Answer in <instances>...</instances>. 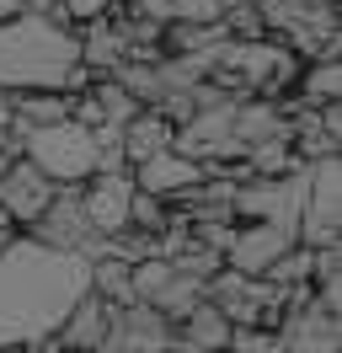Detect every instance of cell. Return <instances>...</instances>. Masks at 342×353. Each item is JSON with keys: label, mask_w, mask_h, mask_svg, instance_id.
Wrapping results in <instances>:
<instances>
[{"label": "cell", "mask_w": 342, "mask_h": 353, "mask_svg": "<svg viewBox=\"0 0 342 353\" xmlns=\"http://www.w3.org/2000/svg\"><path fill=\"white\" fill-rule=\"evenodd\" d=\"M342 161H310L305 166V209H299V246H342Z\"/></svg>", "instance_id": "obj_4"}, {"label": "cell", "mask_w": 342, "mask_h": 353, "mask_svg": "<svg viewBox=\"0 0 342 353\" xmlns=\"http://www.w3.org/2000/svg\"><path fill=\"white\" fill-rule=\"evenodd\" d=\"M107 6H123V0H107Z\"/></svg>", "instance_id": "obj_28"}, {"label": "cell", "mask_w": 342, "mask_h": 353, "mask_svg": "<svg viewBox=\"0 0 342 353\" xmlns=\"http://www.w3.org/2000/svg\"><path fill=\"white\" fill-rule=\"evenodd\" d=\"M97 134L81 129V123H43V129H21V161H32L54 188H86V176L97 172Z\"/></svg>", "instance_id": "obj_3"}, {"label": "cell", "mask_w": 342, "mask_h": 353, "mask_svg": "<svg viewBox=\"0 0 342 353\" xmlns=\"http://www.w3.org/2000/svg\"><path fill=\"white\" fill-rule=\"evenodd\" d=\"M128 176H134L139 193L171 203V199H182V193H192L203 182V166L188 161V155H177V150H161V155H150V161H139V166H128Z\"/></svg>", "instance_id": "obj_11"}, {"label": "cell", "mask_w": 342, "mask_h": 353, "mask_svg": "<svg viewBox=\"0 0 342 353\" xmlns=\"http://www.w3.org/2000/svg\"><path fill=\"white\" fill-rule=\"evenodd\" d=\"M107 321H112V305L86 289L81 300L64 310V321L54 327V343H59V348H75V353H97L102 337H107Z\"/></svg>", "instance_id": "obj_12"}, {"label": "cell", "mask_w": 342, "mask_h": 353, "mask_svg": "<svg viewBox=\"0 0 342 353\" xmlns=\"http://www.w3.org/2000/svg\"><path fill=\"white\" fill-rule=\"evenodd\" d=\"M81 65L75 27L43 22L21 11L17 22H0V97L11 91H64V75Z\"/></svg>", "instance_id": "obj_2"}, {"label": "cell", "mask_w": 342, "mask_h": 353, "mask_svg": "<svg viewBox=\"0 0 342 353\" xmlns=\"http://www.w3.org/2000/svg\"><path fill=\"white\" fill-rule=\"evenodd\" d=\"M230 321L219 316V305L214 300H198V305L177 321V348L182 353H225L230 348Z\"/></svg>", "instance_id": "obj_13"}, {"label": "cell", "mask_w": 342, "mask_h": 353, "mask_svg": "<svg viewBox=\"0 0 342 353\" xmlns=\"http://www.w3.org/2000/svg\"><path fill=\"white\" fill-rule=\"evenodd\" d=\"M294 246H299V225H289V220H235L230 246H225V268L246 273V279H262Z\"/></svg>", "instance_id": "obj_6"}, {"label": "cell", "mask_w": 342, "mask_h": 353, "mask_svg": "<svg viewBox=\"0 0 342 353\" xmlns=\"http://www.w3.org/2000/svg\"><path fill=\"white\" fill-rule=\"evenodd\" d=\"M6 118L21 123V129H43V123L70 118V97L64 91H11L6 97Z\"/></svg>", "instance_id": "obj_16"}, {"label": "cell", "mask_w": 342, "mask_h": 353, "mask_svg": "<svg viewBox=\"0 0 342 353\" xmlns=\"http://www.w3.org/2000/svg\"><path fill=\"white\" fill-rule=\"evenodd\" d=\"M294 97L305 108H326V102H342V59H316V65H299Z\"/></svg>", "instance_id": "obj_17"}, {"label": "cell", "mask_w": 342, "mask_h": 353, "mask_svg": "<svg viewBox=\"0 0 342 353\" xmlns=\"http://www.w3.org/2000/svg\"><path fill=\"white\" fill-rule=\"evenodd\" d=\"M128 199H134V176L123 172H91L81 188V209L86 220H91V230L102 236V241H112V236H123L128 230Z\"/></svg>", "instance_id": "obj_8"}, {"label": "cell", "mask_w": 342, "mask_h": 353, "mask_svg": "<svg viewBox=\"0 0 342 353\" xmlns=\"http://www.w3.org/2000/svg\"><path fill=\"white\" fill-rule=\"evenodd\" d=\"M171 134H177V129H171L155 108H139L123 129H118V155H123L128 166H139V161H150V155L171 150Z\"/></svg>", "instance_id": "obj_15"}, {"label": "cell", "mask_w": 342, "mask_h": 353, "mask_svg": "<svg viewBox=\"0 0 342 353\" xmlns=\"http://www.w3.org/2000/svg\"><path fill=\"white\" fill-rule=\"evenodd\" d=\"M86 257L48 252L32 236H17L0 257V348H32L54 337L64 310L86 294Z\"/></svg>", "instance_id": "obj_1"}, {"label": "cell", "mask_w": 342, "mask_h": 353, "mask_svg": "<svg viewBox=\"0 0 342 353\" xmlns=\"http://www.w3.org/2000/svg\"><path fill=\"white\" fill-rule=\"evenodd\" d=\"M166 353H182V348H166Z\"/></svg>", "instance_id": "obj_29"}, {"label": "cell", "mask_w": 342, "mask_h": 353, "mask_svg": "<svg viewBox=\"0 0 342 353\" xmlns=\"http://www.w3.org/2000/svg\"><path fill=\"white\" fill-rule=\"evenodd\" d=\"M225 0H166V22H219Z\"/></svg>", "instance_id": "obj_23"}, {"label": "cell", "mask_w": 342, "mask_h": 353, "mask_svg": "<svg viewBox=\"0 0 342 353\" xmlns=\"http://www.w3.org/2000/svg\"><path fill=\"white\" fill-rule=\"evenodd\" d=\"M21 11H27V0H0V22H17Z\"/></svg>", "instance_id": "obj_26"}, {"label": "cell", "mask_w": 342, "mask_h": 353, "mask_svg": "<svg viewBox=\"0 0 342 353\" xmlns=\"http://www.w3.org/2000/svg\"><path fill=\"white\" fill-rule=\"evenodd\" d=\"M91 102H97V112H102V129H123L128 118L139 112V102H134L112 75H97V81H91Z\"/></svg>", "instance_id": "obj_19"}, {"label": "cell", "mask_w": 342, "mask_h": 353, "mask_svg": "<svg viewBox=\"0 0 342 353\" xmlns=\"http://www.w3.org/2000/svg\"><path fill=\"white\" fill-rule=\"evenodd\" d=\"M273 332H278V343H283V353H337V343H342V316L321 310L316 300H305V305L283 310Z\"/></svg>", "instance_id": "obj_10"}, {"label": "cell", "mask_w": 342, "mask_h": 353, "mask_svg": "<svg viewBox=\"0 0 342 353\" xmlns=\"http://www.w3.org/2000/svg\"><path fill=\"white\" fill-rule=\"evenodd\" d=\"M21 236H32L38 246H48V252H64V257H102V236L91 230V220H86L81 209V188H59L54 193V203L43 209L38 220L27 225Z\"/></svg>", "instance_id": "obj_5"}, {"label": "cell", "mask_w": 342, "mask_h": 353, "mask_svg": "<svg viewBox=\"0 0 342 353\" xmlns=\"http://www.w3.org/2000/svg\"><path fill=\"white\" fill-rule=\"evenodd\" d=\"M54 193H59V188H54L32 161H21V155L0 172V214L17 225V230H27V225L38 220L43 209L54 203Z\"/></svg>", "instance_id": "obj_9"}, {"label": "cell", "mask_w": 342, "mask_h": 353, "mask_svg": "<svg viewBox=\"0 0 342 353\" xmlns=\"http://www.w3.org/2000/svg\"><path fill=\"white\" fill-rule=\"evenodd\" d=\"M6 166H11V155H0V172H6Z\"/></svg>", "instance_id": "obj_27"}, {"label": "cell", "mask_w": 342, "mask_h": 353, "mask_svg": "<svg viewBox=\"0 0 342 353\" xmlns=\"http://www.w3.org/2000/svg\"><path fill=\"white\" fill-rule=\"evenodd\" d=\"M17 236H21V230H17V225H11V220H6V214H0V257L11 252V241H17Z\"/></svg>", "instance_id": "obj_25"}, {"label": "cell", "mask_w": 342, "mask_h": 353, "mask_svg": "<svg viewBox=\"0 0 342 353\" xmlns=\"http://www.w3.org/2000/svg\"><path fill=\"white\" fill-rule=\"evenodd\" d=\"M198 300H203V279H192V273H177V268H171V279L155 289V294H150L145 305L155 310V316H166L171 327H177V321H182V316H188Z\"/></svg>", "instance_id": "obj_18"}, {"label": "cell", "mask_w": 342, "mask_h": 353, "mask_svg": "<svg viewBox=\"0 0 342 353\" xmlns=\"http://www.w3.org/2000/svg\"><path fill=\"white\" fill-rule=\"evenodd\" d=\"M59 11H64L70 27H86V22H97V17H107L112 6H107V0H59Z\"/></svg>", "instance_id": "obj_24"}, {"label": "cell", "mask_w": 342, "mask_h": 353, "mask_svg": "<svg viewBox=\"0 0 342 353\" xmlns=\"http://www.w3.org/2000/svg\"><path fill=\"white\" fill-rule=\"evenodd\" d=\"M75 38H81V65L91 75H112V70L128 59V38L118 32L112 17H97V22L75 27Z\"/></svg>", "instance_id": "obj_14"}, {"label": "cell", "mask_w": 342, "mask_h": 353, "mask_svg": "<svg viewBox=\"0 0 342 353\" xmlns=\"http://www.w3.org/2000/svg\"><path fill=\"white\" fill-rule=\"evenodd\" d=\"M225 353H283V343H278L273 327H235Z\"/></svg>", "instance_id": "obj_22"}, {"label": "cell", "mask_w": 342, "mask_h": 353, "mask_svg": "<svg viewBox=\"0 0 342 353\" xmlns=\"http://www.w3.org/2000/svg\"><path fill=\"white\" fill-rule=\"evenodd\" d=\"M177 348V327L166 316H155L150 305H112L107 337L97 353H166Z\"/></svg>", "instance_id": "obj_7"}, {"label": "cell", "mask_w": 342, "mask_h": 353, "mask_svg": "<svg viewBox=\"0 0 342 353\" xmlns=\"http://www.w3.org/2000/svg\"><path fill=\"white\" fill-rule=\"evenodd\" d=\"M219 27L230 32V43H256V38H268L256 0H225V11H219Z\"/></svg>", "instance_id": "obj_20"}, {"label": "cell", "mask_w": 342, "mask_h": 353, "mask_svg": "<svg viewBox=\"0 0 342 353\" xmlns=\"http://www.w3.org/2000/svg\"><path fill=\"white\" fill-rule=\"evenodd\" d=\"M128 230H139V236H161V230H166V203L134 188V199H128Z\"/></svg>", "instance_id": "obj_21"}]
</instances>
